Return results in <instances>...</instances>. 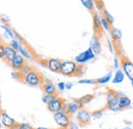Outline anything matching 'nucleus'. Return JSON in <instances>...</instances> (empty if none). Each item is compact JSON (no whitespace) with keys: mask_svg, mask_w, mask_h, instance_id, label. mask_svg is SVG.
<instances>
[{"mask_svg":"<svg viewBox=\"0 0 133 129\" xmlns=\"http://www.w3.org/2000/svg\"><path fill=\"white\" fill-rule=\"evenodd\" d=\"M14 129H35V128H34L31 124H29V123H18L17 122V124L15 126Z\"/></svg>","mask_w":133,"mask_h":129,"instance_id":"bb28decb","label":"nucleus"},{"mask_svg":"<svg viewBox=\"0 0 133 129\" xmlns=\"http://www.w3.org/2000/svg\"><path fill=\"white\" fill-rule=\"evenodd\" d=\"M1 127H2V124H1V121H0V129H1Z\"/></svg>","mask_w":133,"mask_h":129,"instance_id":"49530a36","label":"nucleus"},{"mask_svg":"<svg viewBox=\"0 0 133 129\" xmlns=\"http://www.w3.org/2000/svg\"><path fill=\"white\" fill-rule=\"evenodd\" d=\"M56 88H57V90H59V91H64V90L66 89V83H65V82H59V83H57Z\"/></svg>","mask_w":133,"mask_h":129,"instance_id":"c9c22d12","label":"nucleus"},{"mask_svg":"<svg viewBox=\"0 0 133 129\" xmlns=\"http://www.w3.org/2000/svg\"><path fill=\"white\" fill-rule=\"evenodd\" d=\"M81 3L89 11H91L92 14L94 12V8H95V2L94 1H92V0H82Z\"/></svg>","mask_w":133,"mask_h":129,"instance_id":"4be33fe9","label":"nucleus"},{"mask_svg":"<svg viewBox=\"0 0 133 129\" xmlns=\"http://www.w3.org/2000/svg\"><path fill=\"white\" fill-rule=\"evenodd\" d=\"M94 2H95V1H94ZM95 3H96L95 5L97 6V8H98V10H99V11H103V10H104V6H103V2H101V1H96Z\"/></svg>","mask_w":133,"mask_h":129,"instance_id":"e433bc0d","label":"nucleus"},{"mask_svg":"<svg viewBox=\"0 0 133 129\" xmlns=\"http://www.w3.org/2000/svg\"><path fill=\"white\" fill-rule=\"evenodd\" d=\"M18 52H19V54L24 59H28V60H31L32 59V53L27 49V47L24 44H19V50H18Z\"/></svg>","mask_w":133,"mask_h":129,"instance_id":"412c9836","label":"nucleus"},{"mask_svg":"<svg viewBox=\"0 0 133 129\" xmlns=\"http://www.w3.org/2000/svg\"><path fill=\"white\" fill-rule=\"evenodd\" d=\"M33 70V68L31 67V64H28V63H25V64L22 67V69L19 70V72H21V74L23 75V76H25V75H27L28 73H30L31 71Z\"/></svg>","mask_w":133,"mask_h":129,"instance_id":"b1692460","label":"nucleus"},{"mask_svg":"<svg viewBox=\"0 0 133 129\" xmlns=\"http://www.w3.org/2000/svg\"><path fill=\"white\" fill-rule=\"evenodd\" d=\"M79 125H78V123H75V122H71L70 123V125H69V127L68 129H79Z\"/></svg>","mask_w":133,"mask_h":129,"instance_id":"ea45409f","label":"nucleus"},{"mask_svg":"<svg viewBox=\"0 0 133 129\" xmlns=\"http://www.w3.org/2000/svg\"><path fill=\"white\" fill-rule=\"evenodd\" d=\"M93 98H94V95H93V94H85L83 96L79 97L78 100H79V102H80L82 106H85V105L89 104Z\"/></svg>","mask_w":133,"mask_h":129,"instance_id":"5701e85b","label":"nucleus"},{"mask_svg":"<svg viewBox=\"0 0 133 129\" xmlns=\"http://www.w3.org/2000/svg\"><path fill=\"white\" fill-rule=\"evenodd\" d=\"M11 76L16 79V80H19L23 82V78H24V76L21 74V72L19 71H14L12 73H11Z\"/></svg>","mask_w":133,"mask_h":129,"instance_id":"2f4dec72","label":"nucleus"},{"mask_svg":"<svg viewBox=\"0 0 133 129\" xmlns=\"http://www.w3.org/2000/svg\"><path fill=\"white\" fill-rule=\"evenodd\" d=\"M66 104V100L63 97L57 95V96L50 102L49 105H47V109H48L49 112H51V113L53 114L58 113V112H62V110H63V108L65 107Z\"/></svg>","mask_w":133,"mask_h":129,"instance_id":"0eeeda50","label":"nucleus"},{"mask_svg":"<svg viewBox=\"0 0 133 129\" xmlns=\"http://www.w3.org/2000/svg\"><path fill=\"white\" fill-rule=\"evenodd\" d=\"M120 63L125 77H127L130 81H133V63L126 56H122Z\"/></svg>","mask_w":133,"mask_h":129,"instance_id":"39448f33","label":"nucleus"},{"mask_svg":"<svg viewBox=\"0 0 133 129\" xmlns=\"http://www.w3.org/2000/svg\"><path fill=\"white\" fill-rule=\"evenodd\" d=\"M9 45L11 46V48L15 49L16 51H17V53H18V50H19V43L17 42L16 39H14V40H11L10 41V43H9Z\"/></svg>","mask_w":133,"mask_h":129,"instance_id":"72a5a7b5","label":"nucleus"},{"mask_svg":"<svg viewBox=\"0 0 133 129\" xmlns=\"http://www.w3.org/2000/svg\"><path fill=\"white\" fill-rule=\"evenodd\" d=\"M103 111H104V109H102V110H96V111L90 113L91 114V118H93V119H95V120L100 119V118L102 117V115H103Z\"/></svg>","mask_w":133,"mask_h":129,"instance_id":"c85d7f7f","label":"nucleus"},{"mask_svg":"<svg viewBox=\"0 0 133 129\" xmlns=\"http://www.w3.org/2000/svg\"><path fill=\"white\" fill-rule=\"evenodd\" d=\"M81 109H83V106L79 102V100H78V99H73V100H71L70 102H68V104L65 105V107L63 108L62 112H64V113L72 116V115H74V114L78 113Z\"/></svg>","mask_w":133,"mask_h":129,"instance_id":"423d86ee","label":"nucleus"},{"mask_svg":"<svg viewBox=\"0 0 133 129\" xmlns=\"http://www.w3.org/2000/svg\"><path fill=\"white\" fill-rule=\"evenodd\" d=\"M43 81H44V78L41 75V73H39L35 69H33L27 75H25L23 78V82L30 86H42Z\"/></svg>","mask_w":133,"mask_h":129,"instance_id":"f257e3e1","label":"nucleus"},{"mask_svg":"<svg viewBox=\"0 0 133 129\" xmlns=\"http://www.w3.org/2000/svg\"><path fill=\"white\" fill-rule=\"evenodd\" d=\"M84 73H85V66L84 64H78L76 76H82Z\"/></svg>","mask_w":133,"mask_h":129,"instance_id":"473e14b6","label":"nucleus"},{"mask_svg":"<svg viewBox=\"0 0 133 129\" xmlns=\"http://www.w3.org/2000/svg\"><path fill=\"white\" fill-rule=\"evenodd\" d=\"M0 110H2L1 109V96H0Z\"/></svg>","mask_w":133,"mask_h":129,"instance_id":"a18cd8bd","label":"nucleus"},{"mask_svg":"<svg viewBox=\"0 0 133 129\" xmlns=\"http://www.w3.org/2000/svg\"><path fill=\"white\" fill-rule=\"evenodd\" d=\"M101 26H102V29H104V30L108 31V32H110L111 29H112V26L110 25V23L107 21V18L103 16H101Z\"/></svg>","mask_w":133,"mask_h":129,"instance_id":"393cba45","label":"nucleus"},{"mask_svg":"<svg viewBox=\"0 0 133 129\" xmlns=\"http://www.w3.org/2000/svg\"><path fill=\"white\" fill-rule=\"evenodd\" d=\"M120 66H121V63H120L119 59H118V57H115V59H114V69L120 70Z\"/></svg>","mask_w":133,"mask_h":129,"instance_id":"4c0bfd02","label":"nucleus"},{"mask_svg":"<svg viewBox=\"0 0 133 129\" xmlns=\"http://www.w3.org/2000/svg\"><path fill=\"white\" fill-rule=\"evenodd\" d=\"M92 21H93V29H94V35H101L102 34V26H101V16L98 12L92 14Z\"/></svg>","mask_w":133,"mask_h":129,"instance_id":"4468645a","label":"nucleus"},{"mask_svg":"<svg viewBox=\"0 0 133 129\" xmlns=\"http://www.w3.org/2000/svg\"><path fill=\"white\" fill-rule=\"evenodd\" d=\"M59 129H63V128H59Z\"/></svg>","mask_w":133,"mask_h":129,"instance_id":"09e8293b","label":"nucleus"},{"mask_svg":"<svg viewBox=\"0 0 133 129\" xmlns=\"http://www.w3.org/2000/svg\"><path fill=\"white\" fill-rule=\"evenodd\" d=\"M42 89L46 95H57V88L50 80L44 79L42 84Z\"/></svg>","mask_w":133,"mask_h":129,"instance_id":"9b49d317","label":"nucleus"},{"mask_svg":"<svg viewBox=\"0 0 133 129\" xmlns=\"http://www.w3.org/2000/svg\"><path fill=\"white\" fill-rule=\"evenodd\" d=\"M131 85H132V87H133V81H131Z\"/></svg>","mask_w":133,"mask_h":129,"instance_id":"de8ad7c7","label":"nucleus"},{"mask_svg":"<svg viewBox=\"0 0 133 129\" xmlns=\"http://www.w3.org/2000/svg\"><path fill=\"white\" fill-rule=\"evenodd\" d=\"M90 122H91V114L85 109H81L77 113V123H78V125L83 127V126L89 125Z\"/></svg>","mask_w":133,"mask_h":129,"instance_id":"1a4fd4ad","label":"nucleus"},{"mask_svg":"<svg viewBox=\"0 0 133 129\" xmlns=\"http://www.w3.org/2000/svg\"><path fill=\"white\" fill-rule=\"evenodd\" d=\"M79 84H90V85H94L97 84L96 83V79H80L78 81Z\"/></svg>","mask_w":133,"mask_h":129,"instance_id":"7c9ffc66","label":"nucleus"},{"mask_svg":"<svg viewBox=\"0 0 133 129\" xmlns=\"http://www.w3.org/2000/svg\"><path fill=\"white\" fill-rule=\"evenodd\" d=\"M53 118H54L55 123L59 126V128H63V129H68L70 123L72 122L71 121V116L66 113H64V112L55 113L54 116H53Z\"/></svg>","mask_w":133,"mask_h":129,"instance_id":"20e7f679","label":"nucleus"},{"mask_svg":"<svg viewBox=\"0 0 133 129\" xmlns=\"http://www.w3.org/2000/svg\"><path fill=\"white\" fill-rule=\"evenodd\" d=\"M115 129H117V128H115Z\"/></svg>","mask_w":133,"mask_h":129,"instance_id":"8fccbe9b","label":"nucleus"},{"mask_svg":"<svg viewBox=\"0 0 133 129\" xmlns=\"http://www.w3.org/2000/svg\"><path fill=\"white\" fill-rule=\"evenodd\" d=\"M118 95H119V108H120V111H122V110H124V109H126V108L131 106V99L129 97L124 95L121 92H118Z\"/></svg>","mask_w":133,"mask_h":129,"instance_id":"f3484780","label":"nucleus"},{"mask_svg":"<svg viewBox=\"0 0 133 129\" xmlns=\"http://www.w3.org/2000/svg\"><path fill=\"white\" fill-rule=\"evenodd\" d=\"M35 129H49V128H46V127H37Z\"/></svg>","mask_w":133,"mask_h":129,"instance_id":"c03bdc74","label":"nucleus"},{"mask_svg":"<svg viewBox=\"0 0 133 129\" xmlns=\"http://www.w3.org/2000/svg\"><path fill=\"white\" fill-rule=\"evenodd\" d=\"M105 109L114 112H119V95L118 92L115 90L110 89L107 93V104H105Z\"/></svg>","mask_w":133,"mask_h":129,"instance_id":"f03ea898","label":"nucleus"},{"mask_svg":"<svg viewBox=\"0 0 133 129\" xmlns=\"http://www.w3.org/2000/svg\"><path fill=\"white\" fill-rule=\"evenodd\" d=\"M56 96H57V95H46V94H44V95L42 96V101L47 106V105H49L50 102H51Z\"/></svg>","mask_w":133,"mask_h":129,"instance_id":"c756f323","label":"nucleus"},{"mask_svg":"<svg viewBox=\"0 0 133 129\" xmlns=\"http://www.w3.org/2000/svg\"><path fill=\"white\" fill-rule=\"evenodd\" d=\"M102 16L107 18V21L110 23V25H111V26H113V24H114V22H115L114 16H112V15H111V14H110L108 10H105V9L102 11Z\"/></svg>","mask_w":133,"mask_h":129,"instance_id":"a878e982","label":"nucleus"},{"mask_svg":"<svg viewBox=\"0 0 133 129\" xmlns=\"http://www.w3.org/2000/svg\"><path fill=\"white\" fill-rule=\"evenodd\" d=\"M0 121H1V124L7 129H14L17 124V121L12 119L10 116H8V114L3 110H0Z\"/></svg>","mask_w":133,"mask_h":129,"instance_id":"9d476101","label":"nucleus"},{"mask_svg":"<svg viewBox=\"0 0 133 129\" xmlns=\"http://www.w3.org/2000/svg\"><path fill=\"white\" fill-rule=\"evenodd\" d=\"M4 51H5V43L0 39V60H3Z\"/></svg>","mask_w":133,"mask_h":129,"instance_id":"f704fd0d","label":"nucleus"},{"mask_svg":"<svg viewBox=\"0 0 133 129\" xmlns=\"http://www.w3.org/2000/svg\"><path fill=\"white\" fill-rule=\"evenodd\" d=\"M2 28L4 29V31H5V34H6V35H8L12 40L15 39V32H14L7 25H2Z\"/></svg>","mask_w":133,"mask_h":129,"instance_id":"cd10ccee","label":"nucleus"},{"mask_svg":"<svg viewBox=\"0 0 133 129\" xmlns=\"http://www.w3.org/2000/svg\"><path fill=\"white\" fill-rule=\"evenodd\" d=\"M77 67L78 64L75 63V61H65L62 63V68H61V74L65 76H76L77 72Z\"/></svg>","mask_w":133,"mask_h":129,"instance_id":"7ed1b4c3","label":"nucleus"},{"mask_svg":"<svg viewBox=\"0 0 133 129\" xmlns=\"http://www.w3.org/2000/svg\"><path fill=\"white\" fill-rule=\"evenodd\" d=\"M0 18H1V21H2V23H3V25H7L8 23H9V17L6 16H0Z\"/></svg>","mask_w":133,"mask_h":129,"instance_id":"58836bf2","label":"nucleus"},{"mask_svg":"<svg viewBox=\"0 0 133 129\" xmlns=\"http://www.w3.org/2000/svg\"><path fill=\"white\" fill-rule=\"evenodd\" d=\"M108 43H109V47H110L111 52H113V47H112V42H111V40H108Z\"/></svg>","mask_w":133,"mask_h":129,"instance_id":"79ce46f5","label":"nucleus"},{"mask_svg":"<svg viewBox=\"0 0 133 129\" xmlns=\"http://www.w3.org/2000/svg\"><path fill=\"white\" fill-rule=\"evenodd\" d=\"M124 79H125V74L123 73V71L122 70H117L112 81H113L114 84H120L124 81Z\"/></svg>","mask_w":133,"mask_h":129,"instance_id":"6ab92c4d","label":"nucleus"},{"mask_svg":"<svg viewBox=\"0 0 133 129\" xmlns=\"http://www.w3.org/2000/svg\"><path fill=\"white\" fill-rule=\"evenodd\" d=\"M62 63L63 62L58 59H48L46 61V67L53 73H61Z\"/></svg>","mask_w":133,"mask_h":129,"instance_id":"ddd939ff","label":"nucleus"},{"mask_svg":"<svg viewBox=\"0 0 133 129\" xmlns=\"http://www.w3.org/2000/svg\"><path fill=\"white\" fill-rule=\"evenodd\" d=\"M73 87V83L69 82V83H66V89H71Z\"/></svg>","mask_w":133,"mask_h":129,"instance_id":"a19ab883","label":"nucleus"},{"mask_svg":"<svg viewBox=\"0 0 133 129\" xmlns=\"http://www.w3.org/2000/svg\"><path fill=\"white\" fill-rule=\"evenodd\" d=\"M112 79H113V73H112V72H109V73H107L104 76H102V77H100V78H97V79H96V83L99 84V85H104V84H107L108 82H110Z\"/></svg>","mask_w":133,"mask_h":129,"instance_id":"aec40b11","label":"nucleus"},{"mask_svg":"<svg viewBox=\"0 0 133 129\" xmlns=\"http://www.w3.org/2000/svg\"><path fill=\"white\" fill-rule=\"evenodd\" d=\"M25 63H26L25 59H24L19 53H17V55H16V57L14 59V61L11 62L10 67H11V69H12L14 71H19V70L22 69V67L25 64Z\"/></svg>","mask_w":133,"mask_h":129,"instance_id":"dca6fc26","label":"nucleus"},{"mask_svg":"<svg viewBox=\"0 0 133 129\" xmlns=\"http://www.w3.org/2000/svg\"><path fill=\"white\" fill-rule=\"evenodd\" d=\"M110 32H111V36H112V39H113L114 42L118 43V42L121 41V39H122V31L120 29H118V28H112Z\"/></svg>","mask_w":133,"mask_h":129,"instance_id":"a211bd4d","label":"nucleus"},{"mask_svg":"<svg viewBox=\"0 0 133 129\" xmlns=\"http://www.w3.org/2000/svg\"><path fill=\"white\" fill-rule=\"evenodd\" d=\"M17 52L15 49L11 48V46L9 44H5V51H4V57H3V62L6 64L10 66L11 62L14 61V59L16 57Z\"/></svg>","mask_w":133,"mask_h":129,"instance_id":"f8f14e48","label":"nucleus"},{"mask_svg":"<svg viewBox=\"0 0 133 129\" xmlns=\"http://www.w3.org/2000/svg\"><path fill=\"white\" fill-rule=\"evenodd\" d=\"M94 56H95L94 52L92 51V49L89 47V48H87L85 51L81 52L80 54H78V55L75 57V63L77 64H86L87 62L93 60Z\"/></svg>","mask_w":133,"mask_h":129,"instance_id":"6e6552de","label":"nucleus"},{"mask_svg":"<svg viewBox=\"0 0 133 129\" xmlns=\"http://www.w3.org/2000/svg\"><path fill=\"white\" fill-rule=\"evenodd\" d=\"M122 129H133L132 127H130V126H125V127H123Z\"/></svg>","mask_w":133,"mask_h":129,"instance_id":"37998d69","label":"nucleus"},{"mask_svg":"<svg viewBox=\"0 0 133 129\" xmlns=\"http://www.w3.org/2000/svg\"><path fill=\"white\" fill-rule=\"evenodd\" d=\"M90 48L92 49V51L94 52V54H99L101 53V43L99 41V37L97 35H93L91 40H90Z\"/></svg>","mask_w":133,"mask_h":129,"instance_id":"2eb2a0df","label":"nucleus"}]
</instances>
